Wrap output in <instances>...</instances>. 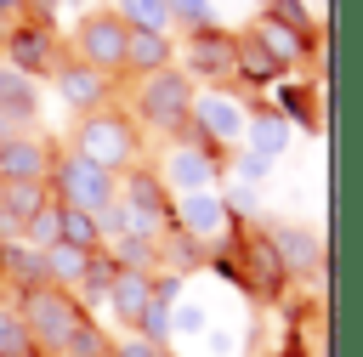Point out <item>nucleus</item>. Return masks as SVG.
Masks as SVG:
<instances>
[{"label":"nucleus","instance_id":"obj_3","mask_svg":"<svg viewBox=\"0 0 363 357\" xmlns=\"http://www.w3.org/2000/svg\"><path fill=\"white\" fill-rule=\"evenodd\" d=\"M216 272H227L238 289H250L255 300H278L289 283V266L272 244V232H244L233 255H216Z\"/></svg>","mask_w":363,"mask_h":357},{"label":"nucleus","instance_id":"obj_18","mask_svg":"<svg viewBox=\"0 0 363 357\" xmlns=\"http://www.w3.org/2000/svg\"><path fill=\"white\" fill-rule=\"evenodd\" d=\"M125 68L130 74H159L170 68V34H153V28H130V45H125Z\"/></svg>","mask_w":363,"mask_h":357},{"label":"nucleus","instance_id":"obj_15","mask_svg":"<svg viewBox=\"0 0 363 357\" xmlns=\"http://www.w3.org/2000/svg\"><path fill=\"white\" fill-rule=\"evenodd\" d=\"M0 283L11 289V295H28V289H40V283H51L45 278V255L34 249V244H0Z\"/></svg>","mask_w":363,"mask_h":357},{"label":"nucleus","instance_id":"obj_8","mask_svg":"<svg viewBox=\"0 0 363 357\" xmlns=\"http://www.w3.org/2000/svg\"><path fill=\"white\" fill-rule=\"evenodd\" d=\"M216 176H221V153H216V147H204L199 136H176V142L164 147L159 181L170 187V198H182V193H210V187H216Z\"/></svg>","mask_w":363,"mask_h":357},{"label":"nucleus","instance_id":"obj_7","mask_svg":"<svg viewBox=\"0 0 363 357\" xmlns=\"http://www.w3.org/2000/svg\"><path fill=\"white\" fill-rule=\"evenodd\" d=\"M170 232L193 238L199 249H221L233 238V204L210 187V193H182L170 204Z\"/></svg>","mask_w":363,"mask_h":357},{"label":"nucleus","instance_id":"obj_13","mask_svg":"<svg viewBox=\"0 0 363 357\" xmlns=\"http://www.w3.org/2000/svg\"><path fill=\"white\" fill-rule=\"evenodd\" d=\"M57 96L74 108V113H96L102 102H108V74L102 68H91V62H79V57H68V62H57Z\"/></svg>","mask_w":363,"mask_h":357},{"label":"nucleus","instance_id":"obj_6","mask_svg":"<svg viewBox=\"0 0 363 357\" xmlns=\"http://www.w3.org/2000/svg\"><path fill=\"white\" fill-rule=\"evenodd\" d=\"M187 136H199L204 147H233V142H244L250 136V108L238 102V96H227L221 85H204L199 96H193V125H187Z\"/></svg>","mask_w":363,"mask_h":357},{"label":"nucleus","instance_id":"obj_16","mask_svg":"<svg viewBox=\"0 0 363 357\" xmlns=\"http://www.w3.org/2000/svg\"><path fill=\"white\" fill-rule=\"evenodd\" d=\"M272 244H278L289 278H318V272H323V244H318V232H306V227H272Z\"/></svg>","mask_w":363,"mask_h":357},{"label":"nucleus","instance_id":"obj_20","mask_svg":"<svg viewBox=\"0 0 363 357\" xmlns=\"http://www.w3.org/2000/svg\"><path fill=\"white\" fill-rule=\"evenodd\" d=\"M233 74H238L244 85H278V79H284V68L261 51L255 34H238V68H233Z\"/></svg>","mask_w":363,"mask_h":357},{"label":"nucleus","instance_id":"obj_11","mask_svg":"<svg viewBox=\"0 0 363 357\" xmlns=\"http://www.w3.org/2000/svg\"><path fill=\"white\" fill-rule=\"evenodd\" d=\"M6 62L17 68V74H57V40H51V28L45 23H17V28H6Z\"/></svg>","mask_w":363,"mask_h":357},{"label":"nucleus","instance_id":"obj_22","mask_svg":"<svg viewBox=\"0 0 363 357\" xmlns=\"http://www.w3.org/2000/svg\"><path fill=\"white\" fill-rule=\"evenodd\" d=\"M62 244H74V249H108V227H102V215H91V210H68V204H62Z\"/></svg>","mask_w":363,"mask_h":357},{"label":"nucleus","instance_id":"obj_12","mask_svg":"<svg viewBox=\"0 0 363 357\" xmlns=\"http://www.w3.org/2000/svg\"><path fill=\"white\" fill-rule=\"evenodd\" d=\"M51 170H57V147L40 142V136H23L17 130L0 147V181H51Z\"/></svg>","mask_w":363,"mask_h":357},{"label":"nucleus","instance_id":"obj_37","mask_svg":"<svg viewBox=\"0 0 363 357\" xmlns=\"http://www.w3.org/2000/svg\"><path fill=\"white\" fill-rule=\"evenodd\" d=\"M23 357H45V351H23Z\"/></svg>","mask_w":363,"mask_h":357},{"label":"nucleus","instance_id":"obj_29","mask_svg":"<svg viewBox=\"0 0 363 357\" xmlns=\"http://www.w3.org/2000/svg\"><path fill=\"white\" fill-rule=\"evenodd\" d=\"M62 357H113V334H108L96 317H85V323L74 329V340H68Z\"/></svg>","mask_w":363,"mask_h":357},{"label":"nucleus","instance_id":"obj_14","mask_svg":"<svg viewBox=\"0 0 363 357\" xmlns=\"http://www.w3.org/2000/svg\"><path fill=\"white\" fill-rule=\"evenodd\" d=\"M108 306H113V317L125 323V334L142 323V312L153 306V272H142V266H119V278H113V289H108Z\"/></svg>","mask_w":363,"mask_h":357},{"label":"nucleus","instance_id":"obj_9","mask_svg":"<svg viewBox=\"0 0 363 357\" xmlns=\"http://www.w3.org/2000/svg\"><path fill=\"white\" fill-rule=\"evenodd\" d=\"M125 45H130V23L119 11H85L74 23V57L102 68V74L125 68Z\"/></svg>","mask_w":363,"mask_h":357},{"label":"nucleus","instance_id":"obj_36","mask_svg":"<svg viewBox=\"0 0 363 357\" xmlns=\"http://www.w3.org/2000/svg\"><path fill=\"white\" fill-rule=\"evenodd\" d=\"M17 6H23V0H0V17H11V11H17Z\"/></svg>","mask_w":363,"mask_h":357},{"label":"nucleus","instance_id":"obj_30","mask_svg":"<svg viewBox=\"0 0 363 357\" xmlns=\"http://www.w3.org/2000/svg\"><path fill=\"white\" fill-rule=\"evenodd\" d=\"M261 17H272V23H284V28H295V34H306L312 40V11L301 6V0H267V11Z\"/></svg>","mask_w":363,"mask_h":357},{"label":"nucleus","instance_id":"obj_23","mask_svg":"<svg viewBox=\"0 0 363 357\" xmlns=\"http://www.w3.org/2000/svg\"><path fill=\"white\" fill-rule=\"evenodd\" d=\"M0 113H6V119H28V113H34V85H28V74H17L11 62L0 68Z\"/></svg>","mask_w":363,"mask_h":357},{"label":"nucleus","instance_id":"obj_24","mask_svg":"<svg viewBox=\"0 0 363 357\" xmlns=\"http://www.w3.org/2000/svg\"><path fill=\"white\" fill-rule=\"evenodd\" d=\"M272 102H278V113H284V119H295V125L318 130V113H312V91H306V85L278 79V85H272Z\"/></svg>","mask_w":363,"mask_h":357},{"label":"nucleus","instance_id":"obj_27","mask_svg":"<svg viewBox=\"0 0 363 357\" xmlns=\"http://www.w3.org/2000/svg\"><path fill=\"white\" fill-rule=\"evenodd\" d=\"M113 11H119L130 28H153V34L170 28V6H164V0H113Z\"/></svg>","mask_w":363,"mask_h":357},{"label":"nucleus","instance_id":"obj_1","mask_svg":"<svg viewBox=\"0 0 363 357\" xmlns=\"http://www.w3.org/2000/svg\"><path fill=\"white\" fill-rule=\"evenodd\" d=\"M17 312H23V323H28L34 351H45V357H62L68 340H74V329L91 317V306H85L74 289H57V283H40V289L17 295Z\"/></svg>","mask_w":363,"mask_h":357},{"label":"nucleus","instance_id":"obj_33","mask_svg":"<svg viewBox=\"0 0 363 357\" xmlns=\"http://www.w3.org/2000/svg\"><path fill=\"white\" fill-rule=\"evenodd\" d=\"M170 323H176V334H199V329H204V306H182V312H170Z\"/></svg>","mask_w":363,"mask_h":357},{"label":"nucleus","instance_id":"obj_31","mask_svg":"<svg viewBox=\"0 0 363 357\" xmlns=\"http://www.w3.org/2000/svg\"><path fill=\"white\" fill-rule=\"evenodd\" d=\"M164 6H170V23H182L187 34L216 23V6H210V0H164Z\"/></svg>","mask_w":363,"mask_h":357},{"label":"nucleus","instance_id":"obj_10","mask_svg":"<svg viewBox=\"0 0 363 357\" xmlns=\"http://www.w3.org/2000/svg\"><path fill=\"white\" fill-rule=\"evenodd\" d=\"M182 68L193 74V79H204V85H221L233 68H238V34H227V28H193L187 34V45H182Z\"/></svg>","mask_w":363,"mask_h":357},{"label":"nucleus","instance_id":"obj_4","mask_svg":"<svg viewBox=\"0 0 363 357\" xmlns=\"http://www.w3.org/2000/svg\"><path fill=\"white\" fill-rule=\"evenodd\" d=\"M51 193H57V204H68V210H91V215H108L113 210V198H119V181H113V170H102V164H91L85 153H57V170H51Z\"/></svg>","mask_w":363,"mask_h":357},{"label":"nucleus","instance_id":"obj_21","mask_svg":"<svg viewBox=\"0 0 363 357\" xmlns=\"http://www.w3.org/2000/svg\"><path fill=\"white\" fill-rule=\"evenodd\" d=\"M244 142H250V153H261V159H278V153L289 147V119H284V113H255Z\"/></svg>","mask_w":363,"mask_h":357},{"label":"nucleus","instance_id":"obj_35","mask_svg":"<svg viewBox=\"0 0 363 357\" xmlns=\"http://www.w3.org/2000/svg\"><path fill=\"white\" fill-rule=\"evenodd\" d=\"M11 136H17V130H11V119H6V113H0V147H6V142H11Z\"/></svg>","mask_w":363,"mask_h":357},{"label":"nucleus","instance_id":"obj_2","mask_svg":"<svg viewBox=\"0 0 363 357\" xmlns=\"http://www.w3.org/2000/svg\"><path fill=\"white\" fill-rule=\"evenodd\" d=\"M193 96H199L193 74L170 62V68H159V74H147V79L136 85V113H142V125H153V130H164V136L176 142V136H187V125H193Z\"/></svg>","mask_w":363,"mask_h":357},{"label":"nucleus","instance_id":"obj_32","mask_svg":"<svg viewBox=\"0 0 363 357\" xmlns=\"http://www.w3.org/2000/svg\"><path fill=\"white\" fill-rule=\"evenodd\" d=\"M113 357H170V351L142 340V334H113Z\"/></svg>","mask_w":363,"mask_h":357},{"label":"nucleus","instance_id":"obj_28","mask_svg":"<svg viewBox=\"0 0 363 357\" xmlns=\"http://www.w3.org/2000/svg\"><path fill=\"white\" fill-rule=\"evenodd\" d=\"M23 244H34L40 255H45L51 244H62V204H57V198H51V204H45V210L23 227Z\"/></svg>","mask_w":363,"mask_h":357},{"label":"nucleus","instance_id":"obj_34","mask_svg":"<svg viewBox=\"0 0 363 357\" xmlns=\"http://www.w3.org/2000/svg\"><path fill=\"white\" fill-rule=\"evenodd\" d=\"M267 164H272V159H261V153H244V159H238V176H244V181L255 187V181L267 176Z\"/></svg>","mask_w":363,"mask_h":357},{"label":"nucleus","instance_id":"obj_19","mask_svg":"<svg viewBox=\"0 0 363 357\" xmlns=\"http://www.w3.org/2000/svg\"><path fill=\"white\" fill-rule=\"evenodd\" d=\"M91 255H96V249L51 244V249H45V278H51L57 289H74V295H79V283H85V266H91Z\"/></svg>","mask_w":363,"mask_h":357},{"label":"nucleus","instance_id":"obj_5","mask_svg":"<svg viewBox=\"0 0 363 357\" xmlns=\"http://www.w3.org/2000/svg\"><path fill=\"white\" fill-rule=\"evenodd\" d=\"M74 153H85L91 164H102V170H136V125L125 119V113H113V108H96V113H85L79 119V130H74Z\"/></svg>","mask_w":363,"mask_h":357},{"label":"nucleus","instance_id":"obj_26","mask_svg":"<svg viewBox=\"0 0 363 357\" xmlns=\"http://www.w3.org/2000/svg\"><path fill=\"white\" fill-rule=\"evenodd\" d=\"M113 278H119V261L108 255V249H96L91 255V266H85V283H79V300L91 306V300H108V289H113Z\"/></svg>","mask_w":363,"mask_h":357},{"label":"nucleus","instance_id":"obj_17","mask_svg":"<svg viewBox=\"0 0 363 357\" xmlns=\"http://www.w3.org/2000/svg\"><path fill=\"white\" fill-rule=\"evenodd\" d=\"M255 40H261V51L278 62V68H295V62H306L312 57V40L306 34H295V28H284V23H272V17H255V28H250Z\"/></svg>","mask_w":363,"mask_h":357},{"label":"nucleus","instance_id":"obj_25","mask_svg":"<svg viewBox=\"0 0 363 357\" xmlns=\"http://www.w3.org/2000/svg\"><path fill=\"white\" fill-rule=\"evenodd\" d=\"M23 351H34V340H28V323L11 295V300H0V357H23Z\"/></svg>","mask_w":363,"mask_h":357}]
</instances>
